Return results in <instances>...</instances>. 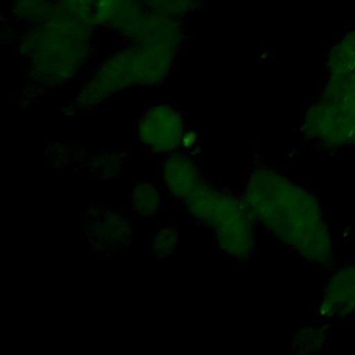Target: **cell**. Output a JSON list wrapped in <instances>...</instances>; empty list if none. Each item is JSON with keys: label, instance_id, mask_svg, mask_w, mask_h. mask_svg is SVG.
Returning a JSON list of instances; mask_svg holds the SVG:
<instances>
[{"label": "cell", "instance_id": "1", "mask_svg": "<svg viewBox=\"0 0 355 355\" xmlns=\"http://www.w3.org/2000/svg\"><path fill=\"white\" fill-rule=\"evenodd\" d=\"M244 204L252 219L313 263H329L333 241L316 198L286 176L261 171L251 176Z\"/></svg>", "mask_w": 355, "mask_h": 355}, {"label": "cell", "instance_id": "2", "mask_svg": "<svg viewBox=\"0 0 355 355\" xmlns=\"http://www.w3.org/2000/svg\"><path fill=\"white\" fill-rule=\"evenodd\" d=\"M90 29L58 3L22 43L31 54L35 78L55 83L69 79L86 57Z\"/></svg>", "mask_w": 355, "mask_h": 355}, {"label": "cell", "instance_id": "3", "mask_svg": "<svg viewBox=\"0 0 355 355\" xmlns=\"http://www.w3.org/2000/svg\"><path fill=\"white\" fill-rule=\"evenodd\" d=\"M178 44L162 40L135 42L112 54L86 83L79 100L92 104L129 86L161 82L168 75Z\"/></svg>", "mask_w": 355, "mask_h": 355}, {"label": "cell", "instance_id": "4", "mask_svg": "<svg viewBox=\"0 0 355 355\" xmlns=\"http://www.w3.org/2000/svg\"><path fill=\"white\" fill-rule=\"evenodd\" d=\"M187 209L202 223L214 230L223 250L232 255L244 258L251 254L255 244L252 216L244 201L209 187L201 176L180 197Z\"/></svg>", "mask_w": 355, "mask_h": 355}, {"label": "cell", "instance_id": "5", "mask_svg": "<svg viewBox=\"0 0 355 355\" xmlns=\"http://www.w3.org/2000/svg\"><path fill=\"white\" fill-rule=\"evenodd\" d=\"M304 126L322 144L355 146V73L330 78L322 97L308 110Z\"/></svg>", "mask_w": 355, "mask_h": 355}, {"label": "cell", "instance_id": "6", "mask_svg": "<svg viewBox=\"0 0 355 355\" xmlns=\"http://www.w3.org/2000/svg\"><path fill=\"white\" fill-rule=\"evenodd\" d=\"M186 133L182 114L169 104L150 107L139 123V136L144 146L161 153L176 150Z\"/></svg>", "mask_w": 355, "mask_h": 355}, {"label": "cell", "instance_id": "7", "mask_svg": "<svg viewBox=\"0 0 355 355\" xmlns=\"http://www.w3.org/2000/svg\"><path fill=\"white\" fill-rule=\"evenodd\" d=\"M355 313V266L338 269L329 280L320 305L324 319Z\"/></svg>", "mask_w": 355, "mask_h": 355}, {"label": "cell", "instance_id": "8", "mask_svg": "<svg viewBox=\"0 0 355 355\" xmlns=\"http://www.w3.org/2000/svg\"><path fill=\"white\" fill-rule=\"evenodd\" d=\"M327 69L330 78L355 73V29L348 32L329 53Z\"/></svg>", "mask_w": 355, "mask_h": 355}, {"label": "cell", "instance_id": "9", "mask_svg": "<svg viewBox=\"0 0 355 355\" xmlns=\"http://www.w3.org/2000/svg\"><path fill=\"white\" fill-rule=\"evenodd\" d=\"M327 341V330L323 326H308L300 331L295 344L305 352L319 351Z\"/></svg>", "mask_w": 355, "mask_h": 355}, {"label": "cell", "instance_id": "10", "mask_svg": "<svg viewBox=\"0 0 355 355\" xmlns=\"http://www.w3.org/2000/svg\"><path fill=\"white\" fill-rule=\"evenodd\" d=\"M146 6L158 14L179 18L187 14L194 4V0H143Z\"/></svg>", "mask_w": 355, "mask_h": 355}, {"label": "cell", "instance_id": "11", "mask_svg": "<svg viewBox=\"0 0 355 355\" xmlns=\"http://www.w3.org/2000/svg\"><path fill=\"white\" fill-rule=\"evenodd\" d=\"M132 204H135L136 212H139L141 215L154 214V212H157V208L159 204V197H158L157 191L153 190L151 187L141 186L139 193L132 200Z\"/></svg>", "mask_w": 355, "mask_h": 355}]
</instances>
